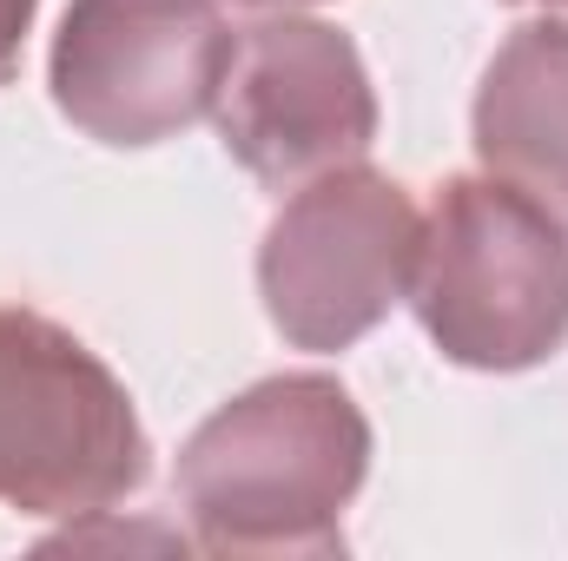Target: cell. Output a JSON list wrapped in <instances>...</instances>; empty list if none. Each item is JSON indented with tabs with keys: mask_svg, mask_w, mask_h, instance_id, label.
I'll return each mask as SVG.
<instances>
[{
	"mask_svg": "<svg viewBox=\"0 0 568 561\" xmlns=\"http://www.w3.org/2000/svg\"><path fill=\"white\" fill-rule=\"evenodd\" d=\"M371 476V422L324 370H291L219 404L179 449L172 489L205 549L331 555Z\"/></svg>",
	"mask_w": 568,
	"mask_h": 561,
	"instance_id": "1",
	"label": "cell"
},
{
	"mask_svg": "<svg viewBox=\"0 0 568 561\" xmlns=\"http://www.w3.org/2000/svg\"><path fill=\"white\" fill-rule=\"evenodd\" d=\"M410 310L463 370H536L568 337V225L496 172L443 178Z\"/></svg>",
	"mask_w": 568,
	"mask_h": 561,
	"instance_id": "2",
	"label": "cell"
},
{
	"mask_svg": "<svg viewBox=\"0 0 568 561\" xmlns=\"http://www.w3.org/2000/svg\"><path fill=\"white\" fill-rule=\"evenodd\" d=\"M152 469L133 390L67 324L0 304V509L106 516Z\"/></svg>",
	"mask_w": 568,
	"mask_h": 561,
	"instance_id": "3",
	"label": "cell"
},
{
	"mask_svg": "<svg viewBox=\"0 0 568 561\" xmlns=\"http://www.w3.org/2000/svg\"><path fill=\"white\" fill-rule=\"evenodd\" d=\"M424 205L377 165L351 159L291 185L258 245V297L297 350H351L410 304Z\"/></svg>",
	"mask_w": 568,
	"mask_h": 561,
	"instance_id": "4",
	"label": "cell"
},
{
	"mask_svg": "<svg viewBox=\"0 0 568 561\" xmlns=\"http://www.w3.org/2000/svg\"><path fill=\"white\" fill-rule=\"evenodd\" d=\"M232 53L219 0H67L47 80L87 140L159 145L212 120Z\"/></svg>",
	"mask_w": 568,
	"mask_h": 561,
	"instance_id": "5",
	"label": "cell"
},
{
	"mask_svg": "<svg viewBox=\"0 0 568 561\" xmlns=\"http://www.w3.org/2000/svg\"><path fill=\"white\" fill-rule=\"evenodd\" d=\"M219 140L272 192L364 159L377 140V93L344 27L311 13H272L239 27L232 73L219 86Z\"/></svg>",
	"mask_w": 568,
	"mask_h": 561,
	"instance_id": "6",
	"label": "cell"
},
{
	"mask_svg": "<svg viewBox=\"0 0 568 561\" xmlns=\"http://www.w3.org/2000/svg\"><path fill=\"white\" fill-rule=\"evenodd\" d=\"M476 159L568 225V20L516 27L476 86Z\"/></svg>",
	"mask_w": 568,
	"mask_h": 561,
	"instance_id": "7",
	"label": "cell"
},
{
	"mask_svg": "<svg viewBox=\"0 0 568 561\" xmlns=\"http://www.w3.org/2000/svg\"><path fill=\"white\" fill-rule=\"evenodd\" d=\"M33 7H40V0H0V86H7L13 67H20L27 27H33Z\"/></svg>",
	"mask_w": 568,
	"mask_h": 561,
	"instance_id": "8",
	"label": "cell"
},
{
	"mask_svg": "<svg viewBox=\"0 0 568 561\" xmlns=\"http://www.w3.org/2000/svg\"><path fill=\"white\" fill-rule=\"evenodd\" d=\"M245 7H317V0H245Z\"/></svg>",
	"mask_w": 568,
	"mask_h": 561,
	"instance_id": "9",
	"label": "cell"
},
{
	"mask_svg": "<svg viewBox=\"0 0 568 561\" xmlns=\"http://www.w3.org/2000/svg\"><path fill=\"white\" fill-rule=\"evenodd\" d=\"M509 7H549V13H556V7H568V0H509Z\"/></svg>",
	"mask_w": 568,
	"mask_h": 561,
	"instance_id": "10",
	"label": "cell"
}]
</instances>
